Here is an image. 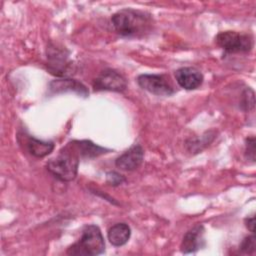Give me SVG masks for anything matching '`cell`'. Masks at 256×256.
Wrapping results in <instances>:
<instances>
[{
    "instance_id": "6da1fadb",
    "label": "cell",
    "mask_w": 256,
    "mask_h": 256,
    "mask_svg": "<svg viewBox=\"0 0 256 256\" xmlns=\"http://www.w3.org/2000/svg\"><path fill=\"white\" fill-rule=\"evenodd\" d=\"M111 23L115 31L123 37H140L151 30L152 17L146 12L125 8L112 15Z\"/></svg>"
},
{
    "instance_id": "7a4b0ae2",
    "label": "cell",
    "mask_w": 256,
    "mask_h": 256,
    "mask_svg": "<svg viewBox=\"0 0 256 256\" xmlns=\"http://www.w3.org/2000/svg\"><path fill=\"white\" fill-rule=\"evenodd\" d=\"M80 157L71 142L63 147L58 155L47 162V170L58 180L69 182L76 178Z\"/></svg>"
},
{
    "instance_id": "3957f363",
    "label": "cell",
    "mask_w": 256,
    "mask_h": 256,
    "mask_svg": "<svg viewBox=\"0 0 256 256\" xmlns=\"http://www.w3.org/2000/svg\"><path fill=\"white\" fill-rule=\"evenodd\" d=\"M105 241L97 225H86L82 230L81 238L67 249L68 255L96 256L104 253Z\"/></svg>"
},
{
    "instance_id": "277c9868",
    "label": "cell",
    "mask_w": 256,
    "mask_h": 256,
    "mask_svg": "<svg viewBox=\"0 0 256 256\" xmlns=\"http://www.w3.org/2000/svg\"><path fill=\"white\" fill-rule=\"evenodd\" d=\"M46 55L47 69L52 75L67 77L74 73V64L69 60V52L65 48L50 43L46 49Z\"/></svg>"
},
{
    "instance_id": "5b68a950",
    "label": "cell",
    "mask_w": 256,
    "mask_h": 256,
    "mask_svg": "<svg viewBox=\"0 0 256 256\" xmlns=\"http://www.w3.org/2000/svg\"><path fill=\"white\" fill-rule=\"evenodd\" d=\"M216 44L227 53H247L253 47V38L249 34L236 31H223L216 35Z\"/></svg>"
},
{
    "instance_id": "8992f818",
    "label": "cell",
    "mask_w": 256,
    "mask_h": 256,
    "mask_svg": "<svg viewBox=\"0 0 256 256\" xmlns=\"http://www.w3.org/2000/svg\"><path fill=\"white\" fill-rule=\"evenodd\" d=\"M138 85L157 96H171L175 90L169 78L162 74H141L137 77Z\"/></svg>"
},
{
    "instance_id": "52a82bcc",
    "label": "cell",
    "mask_w": 256,
    "mask_h": 256,
    "mask_svg": "<svg viewBox=\"0 0 256 256\" xmlns=\"http://www.w3.org/2000/svg\"><path fill=\"white\" fill-rule=\"evenodd\" d=\"M95 91L123 92L127 88V82L123 75L114 69H105L93 80Z\"/></svg>"
},
{
    "instance_id": "ba28073f",
    "label": "cell",
    "mask_w": 256,
    "mask_h": 256,
    "mask_svg": "<svg viewBox=\"0 0 256 256\" xmlns=\"http://www.w3.org/2000/svg\"><path fill=\"white\" fill-rule=\"evenodd\" d=\"M17 138L23 149L36 158H43L49 155L54 149V143L52 141L39 140L26 133L18 134Z\"/></svg>"
},
{
    "instance_id": "9c48e42d",
    "label": "cell",
    "mask_w": 256,
    "mask_h": 256,
    "mask_svg": "<svg viewBox=\"0 0 256 256\" xmlns=\"http://www.w3.org/2000/svg\"><path fill=\"white\" fill-rule=\"evenodd\" d=\"M143 158V148L140 145L135 144L116 158L115 165L117 168L124 171H134L140 167Z\"/></svg>"
},
{
    "instance_id": "30bf717a",
    "label": "cell",
    "mask_w": 256,
    "mask_h": 256,
    "mask_svg": "<svg viewBox=\"0 0 256 256\" xmlns=\"http://www.w3.org/2000/svg\"><path fill=\"white\" fill-rule=\"evenodd\" d=\"M49 91L51 94H61V93H75L81 97H88L89 91L87 87L75 80L70 78L55 79L49 83Z\"/></svg>"
},
{
    "instance_id": "8fae6325",
    "label": "cell",
    "mask_w": 256,
    "mask_h": 256,
    "mask_svg": "<svg viewBox=\"0 0 256 256\" xmlns=\"http://www.w3.org/2000/svg\"><path fill=\"white\" fill-rule=\"evenodd\" d=\"M204 246V227L203 225H196L185 233L180 245V249L182 253L189 254L198 251Z\"/></svg>"
},
{
    "instance_id": "7c38bea8",
    "label": "cell",
    "mask_w": 256,
    "mask_h": 256,
    "mask_svg": "<svg viewBox=\"0 0 256 256\" xmlns=\"http://www.w3.org/2000/svg\"><path fill=\"white\" fill-rule=\"evenodd\" d=\"M175 79L180 87L186 90H194L203 83L202 73L194 67H181L175 71Z\"/></svg>"
},
{
    "instance_id": "4fadbf2b",
    "label": "cell",
    "mask_w": 256,
    "mask_h": 256,
    "mask_svg": "<svg viewBox=\"0 0 256 256\" xmlns=\"http://www.w3.org/2000/svg\"><path fill=\"white\" fill-rule=\"evenodd\" d=\"M71 143L74 146L80 158L91 159L111 151L110 149L99 146L90 140H73L71 141Z\"/></svg>"
},
{
    "instance_id": "5bb4252c",
    "label": "cell",
    "mask_w": 256,
    "mask_h": 256,
    "mask_svg": "<svg viewBox=\"0 0 256 256\" xmlns=\"http://www.w3.org/2000/svg\"><path fill=\"white\" fill-rule=\"evenodd\" d=\"M131 236V229L130 226L126 223H116L111 226L108 230L107 237L109 242L115 246L120 247L125 245Z\"/></svg>"
},
{
    "instance_id": "9a60e30c",
    "label": "cell",
    "mask_w": 256,
    "mask_h": 256,
    "mask_svg": "<svg viewBox=\"0 0 256 256\" xmlns=\"http://www.w3.org/2000/svg\"><path fill=\"white\" fill-rule=\"evenodd\" d=\"M255 248L256 238L254 236V233H252V235L245 237L240 244V250L245 254H253L255 252Z\"/></svg>"
},
{
    "instance_id": "2e32d148",
    "label": "cell",
    "mask_w": 256,
    "mask_h": 256,
    "mask_svg": "<svg viewBox=\"0 0 256 256\" xmlns=\"http://www.w3.org/2000/svg\"><path fill=\"white\" fill-rule=\"evenodd\" d=\"M254 92L248 88L243 92L242 95V100H241V108L244 111H250L251 109L254 108Z\"/></svg>"
},
{
    "instance_id": "e0dca14e",
    "label": "cell",
    "mask_w": 256,
    "mask_h": 256,
    "mask_svg": "<svg viewBox=\"0 0 256 256\" xmlns=\"http://www.w3.org/2000/svg\"><path fill=\"white\" fill-rule=\"evenodd\" d=\"M245 158L255 162V137L250 136L245 141Z\"/></svg>"
},
{
    "instance_id": "ac0fdd59",
    "label": "cell",
    "mask_w": 256,
    "mask_h": 256,
    "mask_svg": "<svg viewBox=\"0 0 256 256\" xmlns=\"http://www.w3.org/2000/svg\"><path fill=\"white\" fill-rule=\"evenodd\" d=\"M125 181L126 178L116 171H110L106 174V182L111 186H119L123 184Z\"/></svg>"
},
{
    "instance_id": "d6986e66",
    "label": "cell",
    "mask_w": 256,
    "mask_h": 256,
    "mask_svg": "<svg viewBox=\"0 0 256 256\" xmlns=\"http://www.w3.org/2000/svg\"><path fill=\"white\" fill-rule=\"evenodd\" d=\"M245 226L248 228V230H250L252 233H254L255 231V217L251 216V217H247L245 218Z\"/></svg>"
}]
</instances>
